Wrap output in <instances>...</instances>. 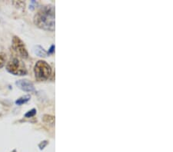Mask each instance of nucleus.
Here are the masks:
<instances>
[{"instance_id":"obj_2","label":"nucleus","mask_w":173,"mask_h":152,"mask_svg":"<svg viewBox=\"0 0 173 152\" xmlns=\"http://www.w3.org/2000/svg\"><path fill=\"white\" fill-rule=\"evenodd\" d=\"M35 78L39 81L47 80L52 74L51 66L45 61L39 60L36 62L34 67Z\"/></svg>"},{"instance_id":"obj_12","label":"nucleus","mask_w":173,"mask_h":152,"mask_svg":"<svg viewBox=\"0 0 173 152\" xmlns=\"http://www.w3.org/2000/svg\"><path fill=\"white\" fill-rule=\"evenodd\" d=\"M35 5H36V2H35V1H34V0L31 1L30 5H29V9H31V10H33L34 8H35Z\"/></svg>"},{"instance_id":"obj_9","label":"nucleus","mask_w":173,"mask_h":152,"mask_svg":"<svg viewBox=\"0 0 173 152\" xmlns=\"http://www.w3.org/2000/svg\"><path fill=\"white\" fill-rule=\"evenodd\" d=\"M6 62V55L4 52H0V69H2Z\"/></svg>"},{"instance_id":"obj_8","label":"nucleus","mask_w":173,"mask_h":152,"mask_svg":"<svg viewBox=\"0 0 173 152\" xmlns=\"http://www.w3.org/2000/svg\"><path fill=\"white\" fill-rule=\"evenodd\" d=\"M44 122L45 123H48V124L54 125V122H55V118L52 115H45L43 116V118H42Z\"/></svg>"},{"instance_id":"obj_6","label":"nucleus","mask_w":173,"mask_h":152,"mask_svg":"<svg viewBox=\"0 0 173 152\" xmlns=\"http://www.w3.org/2000/svg\"><path fill=\"white\" fill-rule=\"evenodd\" d=\"M33 50L34 53L39 57L45 58L48 55V52H46V51H45L42 46H40V45H35V46L34 47Z\"/></svg>"},{"instance_id":"obj_1","label":"nucleus","mask_w":173,"mask_h":152,"mask_svg":"<svg viewBox=\"0 0 173 152\" xmlns=\"http://www.w3.org/2000/svg\"><path fill=\"white\" fill-rule=\"evenodd\" d=\"M34 23L44 30H55V8L52 5H44L39 9L33 18Z\"/></svg>"},{"instance_id":"obj_5","label":"nucleus","mask_w":173,"mask_h":152,"mask_svg":"<svg viewBox=\"0 0 173 152\" xmlns=\"http://www.w3.org/2000/svg\"><path fill=\"white\" fill-rule=\"evenodd\" d=\"M15 85L19 89L24 92H32L35 91V86L33 83L28 79H21L15 82Z\"/></svg>"},{"instance_id":"obj_3","label":"nucleus","mask_w":173,"mask_h":152,"mask_svg":"<svg viewBox=\"0 0 173 152\" xmlns=\"http://www.w3.org/2000/svg\"><path fill=\"white\" fill-rule=\"evenodd\" d=\"M6 70L14 75L23 76L27 74V69L25 64L20 59L14 58L6 65Z\"/></svg>"},{"instance_id":"obj_4","label":"nucleus","mask_w":173,"mask_h":152,"mask_svg":"<svg viewBox=\"0 0 173 152\" xmlns=\"http://www.w3.org/2000/svg\"><path fill=\"white\" fill-rule=\"evenodd\" d=\"M12 48L14 50V52L21 57L22 59H27L29 56V54L27 52L25 46L24 45L23 42L19 39V37L14 36L12 39Z\"/></svg>"},{"instance_id":"obj_7","label":"nucleus","mask_w":173,"mask_h":152,"mask_svg":"<svg viewBox=\"0 0 173 152\" xmlns=\"http://www.w3.org/2000/svg\"><path fill=\"white\" fill-rule=\"evenodd\" d=\"M30 95H29L22 96V97L19 98V99H18L15 101V105H22L23 104H25L29 102V101L30 100Z\"/></svg>"},{"instance_id":"obj_11","label":"nucleus","mask_w":173,"mask_h":152,"mask_svg":"<svg viewBox=\"0 0 173 152\" xmlns=\"http://www.w3.org/2000/svg\"><path fill=\"white\" fill-rule=\"evenodd\" d=\"M49 144V142H48V141H42L40 143V144H39V147L40 150H43L44 148H45L46 146H47V144Z\"/></svg>"},{"instance_id":"obj_10","label":"nucleus","mask_w":173,"mask_h":152,"mask_svg":"<svg viewBox=\"0 0 173 152\" xmlns=\"http://www.w3.org/2000/svg\"><path fill=\"white\" fill-rule=\"evenodd\" d=\"M35 115H36V109L32 108V110H30V111H29L28 112H26L24 116H25V118H32V117H34Z\"/></svg>"},{"instance_id":"obj_13","label":"nucleus","mask_w":173,"mask_h":152,"mask_svg":"<svg viewBox=\"0 0 173 152\" xmlns=\"http://www.w3.org/2000/svg\"><path fill=\"white\" fill-rule=\"evenodd\" d=\"M54 52H55V45H52V46L50 47V49H49V52H48V53H49V54H52Z\"/></svg>"}]
</instances>
